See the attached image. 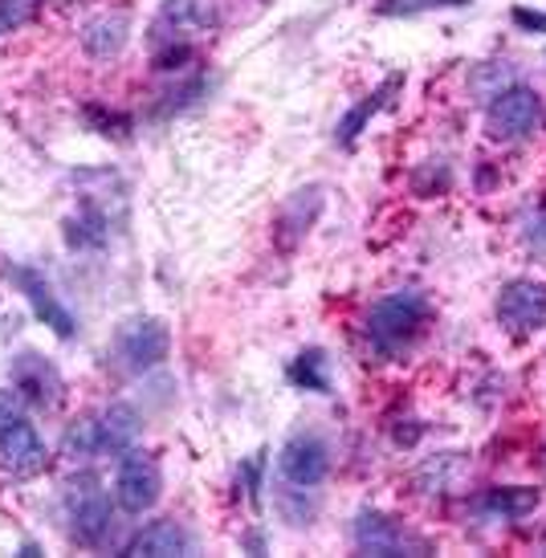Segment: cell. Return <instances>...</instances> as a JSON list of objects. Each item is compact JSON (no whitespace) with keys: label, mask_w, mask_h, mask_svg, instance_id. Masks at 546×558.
Listing matches in <instances>:
<instances>
[{"label":"cell","mask_w":546,"mask_h":558,"mask_svg":"<svg viewBox=\"0 0 546 558\" xmlns=\"http://www.w3.org/2000/svg\"><path fill=\"white\" fill-rule=\"evenodd\" d=\"M139 416L126 403H110L94 416V433H98V452H126L139 440Z\"/></svg>","instance_id":"obj_14"},{"label":"cell","mask_w":546,"mask_h":558,"mask_svg":"<svg viewBox=\"0 0 546 558\" xmlns=\"http://www.w3.org/2000/svg\"><path fill=\"white\" fill-rule=\"evenodd\" d=\"M41 9H46V0H0V37L33 25Z\"/></svg>","instance_id":"obj_17"},{"label":"cell","mask_w":546,"mask_h":558,"mask_svg":"<svg viewBox=\"0 0 546 558\" xmlns=\"http://www.w3.org/2000/svg\"><path fill=\"white\" fill-rule=\"evenodd\" d=\"M159 489H163V473H159L156 457L147 452H131L119 461V473H114V501L123 513H147L159 501Z\"/></svg>","instance_id":"obj_5"},{"label":"cell","mask_w":546,"mask_h":558,"mask_svg":"<svg viewBox=\"0 0 546 558\" xmlns=\"http://www.w3.org/2000/svg\"><path fill=\"white\" fill-rule=\"evenodd\" d=\"M323 363L327 359L318 355V351H311V355H302L294 363V384H306V388H318V391H327V375H323Z\"/></svg>","instance_id":"obj_19"},{"label":"cell","mask_w":546,"mask_h":558,"mask_svg":"<svg viewBox=\"0 0 546 558\" xmlns=\"http://www.w3.org/2000/svg\"><path fill=\"white\" fill-rule=\"evenodd\" d=\"M469 0H379L375 13L379 16H416V13H437V9H465Z\"/></svg>","instance_id":"obj_18"},{"label":"cell","mask_w":546,"mask_h":558,"mask_svg":"<svg viewBox=\"0 0 546 558\" xmlns=\"http://www.w3.org/2000/svg\"><path fill=\"white\" fill-rule=\"evenodd\" d=\"M355 546H360L363 555H421L424 550L421 538H412L400 522H391L384 513H360Z\"/></svg>","instance_id":"obj_8"},{"label":"cell","mask_w":546,"mask_h":558,"mask_svg":"<svg viewBox=\"0 0 546 558\" xmlns=\"http://www.w3.org/2000/svg\"><path fill=\"white\" fill-rule=\"evenodd\" d=\"M13 388L25 396V403H37V408H53L62 400V375L49 367L41 355H25L13 359Z\"/></svg>","instance_id":"obj_10"},{"label":"cell","mask_w":546,"mask_h":558,"mask_svg":"<svg viewBox=\"0 0 546 558\" xmlns=\"http://www.w3.org/2000/svg\"><path fill=\"white\" fill-rule=\"evenodd\" d=\"M172 351V330L159 318H131V323L114 335V355L126 372H151Z\"/></svg>","instance_id":"obj_4"},{"label":"cell","mask_w":546,"mask_h":558,"mask_svg":"<svg viewBox=\"0 0 546 558\" xmlns=\"http://www.w3.org/2000/svg\"><path fill=\"white\" fill-rule=\"evenodd\" d=\"M494 311H498V323L506 326L514 339L538 335L546 326V281H534V278L506 281Z\"/></svg>","instance_id":"obj_3"},{"label":"cell","mask_w":546,"mask_h":558,"mask_svg":"<svg viewBox=\"0 0 546 558\" xmlns=\"http://www.w3.org/2000/svg\"><path fill=\"white\" fill-rule=\"evenodd\" d=\"M9 278L21 286V294L29 298L33 314H37L46 326H53L58 339H74V326L78 323H74V314L62 306V298L53 294V286L46 281V274H37V269H29V265H13Z\"/></svg>","instance_id":"obj_7"},{"label":"cell","mask_w":546,"mask_h":558,"mask_svg":"<svg viewBox=\"0 0 546 558\" xmlns=\"http://www.w3.org/2000/svg\"><path fill=\"white\" fill-rule=\"evenodd\" d=\"M428 298L421 290H396V294L379 298L367 314V339L379 347V351H400L416 339L428 323Z\"/></svg>","instance_id":"obj_1"},{"label":"cell","mask_w":546,"mask_h":558,"mask_svg":"<svg viewBox=\"0 0 546 558\" xmlns=\"http://www.w3.org/2000/svg\"><path fill=\"white\" fill-rule=\"evenodd\" d=\"M400 82H404V78L396 74V78H388V82H384V86H379V90H375V94H367V98H363L360 107L351 110V114H347L343 123H339V143H347V147H351V143H355V135H360V131H363V123H367V119H372L375 110H379V107H384V102H388V94L396 90Z\"/></svg>","instance_id":"obj_16"},{"label":"cell","mask_w":546,"mask_h":558,"mask_svg":"<svg viewBox=\"0 0 546 558\" xmlns=\"http://www.w3.org/2000/svg\"><path fill=\"white\" fill-rule=\"evenodd\" d=\"M538 506V489H526V485H506V489H489L482 497V510L501 513V518H522Z\"/></svg>","instance_id":"obj_15"},{"label":"cell","mask_w":546,"mask_h":558,"mask_svg":"<svg viewBox=\"0 0 546 558\" xmlns=\"http://www.w3.org/2000/svg\"><path fill=\"white\" fill-rule=\"evenodd\" d=\"M70 534L78 546H102L110 534V501L98 489H86V494L70 506Z\"/></svg>","instance_id":"obj_13"},{"label":"cell","mask_w":546,"mask_h":558,"mask_svg":"<svg viewBox=\"0 0 546 558\" xmlns=\"http://www.w3.org/2000/svg\"><path fill=\"white\" fill-rule=\"evenodd\" d=\"M278 469L290 485H298V489H314V485L330 473V452L314 433H298L281 445Z\"/></svg>","instance_id":"obj_6"},{"label":"cell","mask_w":546,"mask_h":558,"mask_svg":"<svg viewBox=\"0 0 546 558\" xmlns=\"http://www.w3.org/2000/svg\"><path fill=\"white\" fill-rule=\"evenodd\" d=\"M16 416H25V396L21 391H0V428L13 424Z\"/></svg>","instance_id":"obj_20"},{"label":"cell","mask_w":546,"mask_h":558,"mask_svg":"<svg viewBox=\"0 0 546 558\" xmlns=\"http://www.w3.org/2000/svg\"><path fill=\"white\" fill-rule=\"evenodd\" d=\"M123 555L131 558H180V555H192V538H187V530L172 518H163V522H151V526H143L131 543L123 546Z\"/></svg>","instance_id":"obj_11"},{"label":"cell","mask_w":546,"mask_h":558,"mask_svg":"<svg viewBox=\"0 0 546 558\" xmlns=\"http://www.w3.org/2000/svg\"><path fill=\"white\" fill-rule=\"evenodd\" d=\"M543 119V102L531 86H506L494 94V102L485 110V135L498 143H514L522 135H531Z\"/></svg>","instance_id":"obj_2"},{"label":"cell","mask_w":546,"mask_h":558,"mask_svg":"<svg viewBox=\"0 0 546 558\" xmlns=\"http://www.w3.org/2000/svg\"><path fill=\"white\" fill-rule=\"evenodd\" d=\"M514 25L531 33H546V13H531V9H514Z\"/></svg>","instance_id":"obj_22"},{"label":"cell","mask_w":546,"mask_h":558,"mask_svg":"<svg viewBox=\"0 0 546 558\" xmlns=\"http://www.w3.org/2000/svg\"><path fill=\"white\" fill-rule=\"evenodd\" d=\"M126 41H131V13H123V9L90 16V21H86V29H82V46H86V53L98 58V62L119 58Z\"/></svg>","instance_id":"obj_12"},{"label":"cell","mask_w":546,"mask_h":558,"mask_svg":"<svg viewBox=\"0 0 546 558\" xmlns=\"http://www.w3.org/2000/svg\"><path fill=\"white\" fill-rule=\"evenodd\" d=\"M526 245H531L538 257H546V213L543 217H534V225L526 229Z\"/></svg>","instance_id":"obj_21"},{"label":"cell","mask_w":546,"mask_h":558,"mask_svg":"<svg viewBox=\"0 0 546 558\" xmlns=\"http://www.w3.org/2000/svg\"><path fill=\"white\" fill-rule=\"evenodd\" d=\"M0 465L13 469L16 477L37 473V469L46 465V445H41L37 428L25 416H16L13 424L0 428Z\"/></svg>","instance_id":"obj_9"}]
</instances>
